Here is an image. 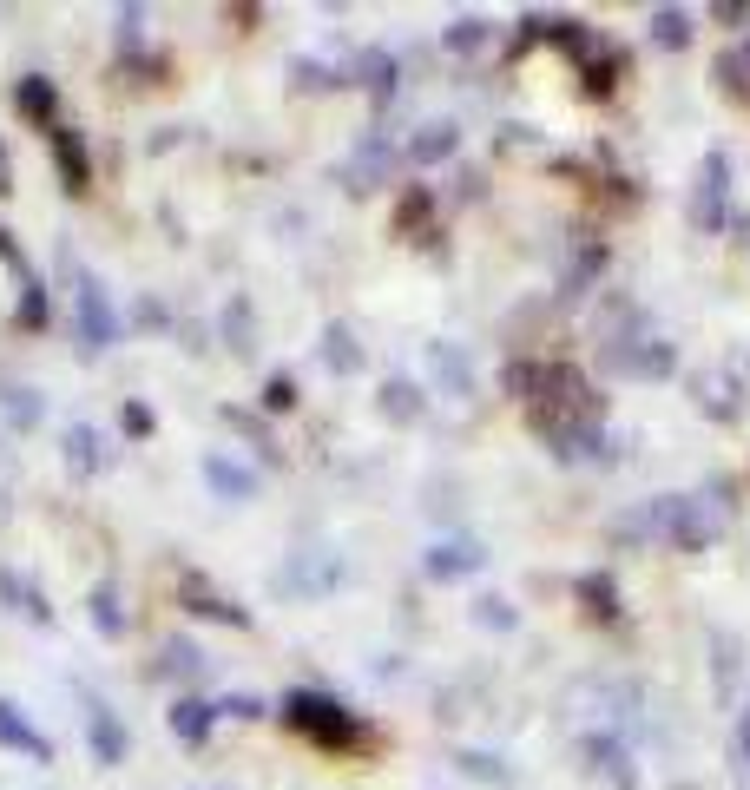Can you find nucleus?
<instances>
[{"mask_svg": "<svg viewBox=\"0 0 750 790\" xmlns=\"http://www.w3.org/2000/svg\"><path fill=\"white\" fill-rule=\"evenodd\" d=\"M172 731H178L185 744H198L204 731H211V705H191V698H185V705L172 711Z\"/></svg>", "mask_w": 750, "mask_h": 790, "instance_id": "nucleus-5", "label": "nucleus"}, {"mask_svg": "<svg viewBox=\"0 0 750 790\" xmlns=\"http://www.w3.org/2000/svg\"><path fill=\"white\" fill-rule=\"evenodd\" d=\"M93 606H99V626H106V632H112V626H119V606H112V593H99V600H93Z\"/></svg>", "mask_w": 750, "mask_h": 790, "instance_id": "nucleus-16", "label": "nucleus"}, {"mask_svg": "<svg viewBox=\"0 0 750 790\" xmlns=\"http://www.w3.org/2000/svg\"><path fill=\"white\" fill-rule=\"evenodd\" d=\"M0 731H7V738H14L20 751H33V758H47V738H33L27 725H14V718H7V705H0Z\"/></svg>", "mask_w": 750, "mask_h": 790, "instance_id": "nucleus-9", "label": "nucleus"}, {"mask_svg": "<svg viewBox=\"0 0 750 790\" xmlns=\"http://www.w3.org/2000/svg\"><path fill=\"white\" fill-rule=\"evenodd\" d=\"M652 33L665 40V47H685V40H691V20L672 7V14H658V20H652Z\"/></svg>", "mask_w": 750, "mask_h": 790, "instance_id": "nucleus-7", "label": "nucleus"}, {"mask_svg": "<svg viewBox=\"0 0 750 790\" xmlns=\"http://www.w3.org/2000/svg\"><path fill=\"white\" fill-rule=\"evenodd\" d=\"M441 152H454V126H428L415 139V158H441Z\"/></svg>", "mask_w": 750, "mask_h": 790, "instance_id": "nucleus-8", "label": "nucleus"}, {"mask_svg": "<svg viewBox=\"0 0 750 790\" xmlns=\"http://www.w3.org/2000/svg\"><path fill=\"white\" fill-rule=\"evenodd\" d=\"M744 66H750V53H744Z\"/></svg>", "mask_w": 750, "mask_h": 790, "instance_id": "nucleus-17", "label": "nucleus"}, {"mask_svg": "<svg viewBox=\"0 0 750 790\" xmlns=\"http://www.w3.org/2000/svg\"><path fill=\"white\" fill-rule=\"evenodd\" d=\"M211 481H218L224 494H244L250 488V474H237V468H224V461H211Z\"/></svg>", "mask_w": 750, "mask_h": 790, "instance_id": "nucleus-11", "label": "nucleus"}, {"mask_svg": "<svg viewBox=\"0 0 750 790\" xmlns=\"http://www.w3.org/2000/svg\"><path fill=\"white\" fill-rule=\"evenodd\" d=\"M93 725H99V751H106V758H119V725H112L106 711H93Z\"/></svg>", "mask_w": 750, "mask_h": 790, "instance_id": "nucleus-12", "label": "nucleus"}, {"mask_svg": "<svg viewBox=\"0 0 750 790\" xmlns=\"http://www.w3.org/2000/svg\"><path fill=\"white\" fill-rule=\"evenodd\" d=\"M724 178H731V172H724V158L711 152V158H704V185H698V205H691V218H698L704 231H711V224L724 218Z\"/></svg>", "mask_w": 750, "mask_h": 790, "instance_id": "nucleus-4", "label": "nucleus"}, {"mask_svg": "<svg viewBox=\"0 0 750 790\" xmlns=\"http://www.w3.org/2000/svg\"><path fill=\"white\" fill-rule=\"evenodd\" d=\"M79 330H86V343H93V349L112 343V303H106V290H99V284H79Z\"/></svg>", "mask_w": 750, "mask_h": 790, "instance_id": "nucleus-3", "label": "nucleus"}, {"mask_svg": "<svg viewBox=\"0 0 750 790\" xmlns=\"http://www.w3.org/2000/svg\"><path fill=\"white\" fill-rule=\"evenodd\" d=\"M20 106H27V112H47V106H53V86L27 79V86H20Z\"/></svg>", "mask_w": 750, "mask_h": 790, "instance_id": "nucleus-10", "label": "nucleus"}, {"mask_svg": "<svg viewBox=\"0 0 750 790\" xmlns=\"http://www.w3.org/2000/svg\"><path fill=\"white\" fill-rule=\"evenodd\" d=\"M481 27H487V20H461V27L448 33V47H481Z\"/></svg>", "mask_w": 750, "mask_h": 790, "instance_id": "nucleus-13", "label": "nucleus"}, {"mask_svg": "<svg viewBox=\"0 0 750 790\" xmlns=\"http://www.w3.org/2000/svg\"><path fill=\"white\" fill-rule=\"evenodd\" d=\"M658 527H665V534L678 540V547H691L698 553L704 540L718 534V527H711V514H704V501H658V514H652Z\"/></svg>", "mask_w": 750, "mask_h": 790, "instance_id": "nucleus-2", "label": "nucleus"}, {"mask_svg": "<svg viewBox=\"0 0 750 790\" xmlns=\"http://www.w3.org/2000/svg\"><path fill=\"white\" fill-rule=\"evenodd\" d=\"M474 560H481V553H435V573H461V567H474Z\"/></svg>", "mask_w": 750, "mask_h": 790, "instance_id": "nucleus-14", "label": "nucleus"}, {"mask_svg": "<svg viewBox=\"0 0 750 790\" xmlns=\"http://www.w3.org/2000/svg\"><path fill=\"white\" fill-rule=\"evenodd\" d=\"M60 172H66V191H86V158H79L73 132H60Z\"/></svg>", "mask_w": 750, "mask_h": 790, "instance_id": "nucleus-6", "label": "nucleus"}, {"mask_svg": "<svg viewBox=\"0 0 750 790\" xmlns=\"http://www.w3.org/2000/svg\"><path fill=\"white\" fill-rule=\"evenodd\" d=\"M264 402H270V409H290V402H297V395H290V382L277 376V382H270V395H264Z\"/></svg>", "mask_w": 750, "mask_h": 790, "instance_id": "nucleus-15", "label": "nucleus"}, {"mask_svg": "<svg viewBox=\"0 0 750 790\" xmlns=\"http://www.w3.org/2000/svg\"><path fill=\"white\" fill-rule=\"evenodd\" d=\"M283 718L297 731H310V738H323V744H343V738H356V725H349V711H336L329 698H316V692H297L290 705H283Z\"/></svg>", "mask_w": 750, "mask_h": 790, "instance_id": "nucleus-1", "label": "nucleus"}]
</instances>
